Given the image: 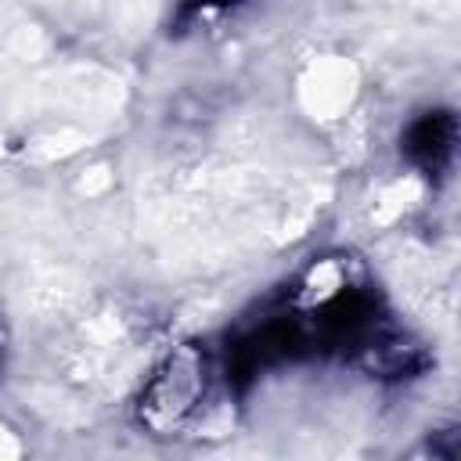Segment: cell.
Masks as SVG:
<instances>
[{
	"instance_id": "obj_1",
	"label": "cell",
	"mask_w": 461,
	"mask_h": 461,
	"mask_svg": "<svg viewBox=\"0 0 461 461\" xmlns=\"http://www.w3.org/2000/svg\"><path fill=\"white\" fill-rule=\"evenodd\" d=\"M212 389V357L205 342H176L169 346L151 375L140 382L133 400V421L155 436L169 439L194 425Z\"/></svg>"
},
{
	"instance_id": "obj_2",
	"label": "cell",
	"mask_w": 461,
	"mask_h": 461,
	"mask_svg": "<svg viewBox=\"0 0 461 461\" xmlns=\"http://www.w3.org/2000/svg\"><path fill=\"white\" fill-rule=\"evenodd\" d=\"M454 140H457V126H454V115L450 112H425L418 115L411 126H407V137H403V151L425 166V169H443L454 155Z\"/></svg>"
}]
</instances>
